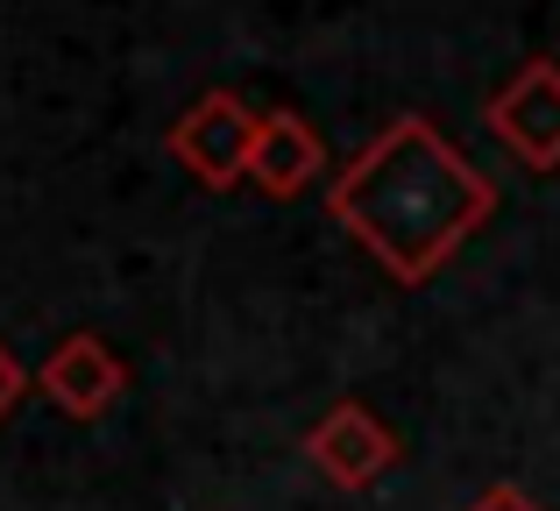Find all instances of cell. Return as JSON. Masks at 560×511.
Returning <instances> with one entry per match:
<instances>
[{
	"label": "cell",
	"instance_id": "obj_6",
	"mask_svg": "<svg viewBox=\"0 0 560 511\" xmlns=\"http://www.w3.org/2000/svg\"><path fill=\"white\" fill-rule=\"evenodd\" d=\"M319 171H327V142H319V128L305 121V114H291V107H262L248 185H262L270 199H299Z\"/></svg>",
	"mask_w": 560,
	"mask_h": 511
},
{
	"label": "cell",
	"instance_id": "obj_7",
	"mask_svg": "<svg viewBox=\"0 0 560 511\" xmlns=\"http://www.w3.org/2000/svg\"><path fill=\"white\" fill-rule=\"evenodd\" d=\"M468 511H547V504H539V498H525L518 484H490V490H482V498L468 504Z\"/></svg>",
	"mask_w": 560,
	"mask_h": 511
},
{
	"label": "cell",
	"instance_id": "obj_3",
	"mask_svg": "<svg viewBox=\"0 0 560 511\" xmlns=\"http://www.w3.org/2000/svg\"><path fill=\"white\" fill-rule=\"evenodd\" d=\"M482 128L518 171H560V65L553 57H533V65L511 71L482 107Z\"/></svg>",
	"mask_w": 560,
	"mask_h": 511
},
{
	"label": "cell",
	"instance_id": "obj_2",
	"mask_svg": "<svg viewBox=\"0 0 560 511\" xmlns=\"http://www.w3.org/2000/svg\"><path fill=\"white\" fill-rule=\"evenodd\" d=\"M256 128H262V107H248L242 93L213 85V93H199L178 121H171L164 150L178 156L206 193H234V185L248 178V164H256Z\"/></svg>",
	"mask_w": 560,
	"mask_h": 511
},
{
	"label": "cell",
	"instance_id": "obj_8",
	"mask_svg": "<svg viewBox=\"0 0 560 511\" xmlns=\"http://www.w3.org/2000/svg\"><path fill=\"white\" fill-rule=\"evenodd\" d=\"M22 391H28V370H22V362H14V348L0 341V419L14 413V398H22Z\"/></svg>",
	"mask_w": 560,
	"mask_h": 511
},
{
	"label": "cell",
	"instance_id": "obj_1",
	"mask_svg": "<svg viewBox=\"0 0 560 511\" xmlns=\"http://www.w3.org/2000/svg\"><path fill=\"white\" fill-rule=\"evenodd\" d=\"M327 213L397 284H425L476 228H490L497 185L440 136L433 114H397L327 178Z\"/></svg>",
	"mask_w": 560,
	"mask_h": 511
},
{
	"label": "cell",
	"instance_id": "obj_4",
	"mask_svg": "<svg viewBox=\"0 0 560 511\" xmlns=\"http://www.w3.org/2000/svg\"><path fill=\"white\" fill-rule=\"evenodd\" d=\"M299 448H305V462H313L334 490H370L376 476H390V462L405 455V448H397V433L383 427L362 398H341L334 413H319L313 427H305Z\"/></svg>",
	"mask_w": 560,
	"mask_h": 511
},
{
	"label": "cell",
	"instance_id": "obj_5",
	"mask_svg": "<svg viewBox=\"0 0 560 511\" xmlns=\"http://www.w3.org/2000/svg\"><path fill=\"white\" fill-rule=\"evenodd\" d=\"M36 391H43V398H50L65 419H100V413H114V405H121L128 362L114 356V348L100 341L93 327H79V334H65V341L43 356Z\"/></svg>",
	"mask_w": 560,
	"mask_h": 511
}]
</instances>
